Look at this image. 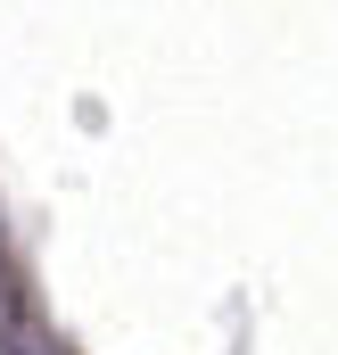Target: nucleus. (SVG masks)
<instances>
[{
  "instance_id": "1",
  "label": "nucleus",
  "mask_w": 338,
  "mask_h": 355,
  "mask_svg": "<svg viewBox=\"0 0 338 355\" xmlns=\"http://www.w3.org/2000/svg\"><path fill=\"white\" fill-rule=\"evenodd\" d=\"M8 322H17V281H8V257H0V339H8Z\"/></svg>"
}]
</instances>
